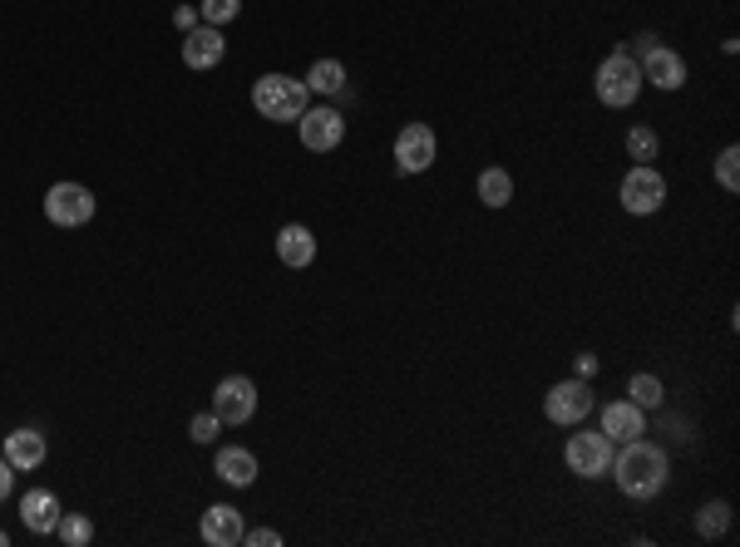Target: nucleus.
I'll return each instance as SVG.
<instances>
[{"mask_svg":"<svg viewBox=\"0 0 740 547\" xmlns=\"http://www.w3.org/2000/svg\"><path fill=\"white\" fill-rule=\"evenodd\" d=\"M608 478L622 488V498H632V504H652L671 478V454L662 449V444H652L647 435L628 439V444H618V454H612Z\"/></svg>","mask_w":740,"mask_h":547,"instance_id":"1","label":"nucleus"},{"mask_svg":"<svg viewBox=\"0 0 740 547\" xmlns=\"http://www.w3.org/2000/svg\"><path fill=\"white\" fill-rule=\"evenodd\" d=\"M592 89H598V105H608V109H632L637 99H642L647 79H642V64H637L632 44H618V50L598 64Z\"/></svg>","mask_w":740,"mask_h":547,"instance_id":"2","label":"nucleus"},{"mask_svg":"<svg viewBox=\"0 0 740 547\" xmlns=\"http://www.w3.org/2000/svg\"><path fill=\"white\" fill-rule=\"evenodd\" d=\"M312 105V89L292 74H262L253 84V109L272 123H296Z\"/></svg>","mask_w":740,"mask_h":547,"instance_id":"3","label":"nucleus"},{"mask_svg":"<svg viewBox=\"0 0 740 547\" xmlns=\"http://www.w3.org/2000/svg\"><path fill=\"white\" fill-rule=\"evenodd\" d=\"M573 429H578V435H568V444H563L568 474H578V478H608L618 444L602 435V429H583V425H573Z\"/></svg>","mask_w":740,"mask_h":547,"instance_id":"4","label":"nucleus"},{"mask_svg":"<svg viewBox=\"0 0 740 547\" xmlns=\"http://www.w3.org/2000/svg\"><path fill=\"white\" fill-rule=\"evenodd\" d=\"M618 202H622V212H632V218H652V212L667 208V178L657 173L652 163H632L628 178H622V188H618Z\"/></svg>","mask_w":740,"mask_h":547,"instance_id":"5","label":"nucleus"},{"mask_svg":"<svg viewBox=\"0 0 740 547\" xmlns=\"http://www.w3.org/2000/svg\"><path fill=\"white\" fill-rule=\"evenodd\" d=\"M440 158V139L430 123L410 119L401 133H395V173L401 178H415V173H430Z\"/></svg>","mask_w":740,"mask_h":547,"instance_id":"6","label":"nucleus"},{"mask_svg":"<svg viewBox=\"0 0 740 547\" xmlns=\"http://www.w3.org/2000/svg\"><path fill=\"white\" fill-rule=\"evenodd\" d=\"M592 405H598V395H592V380H558L549 395H543V415L553 419V425H563V429H573V425H583V419L592 415Z\"/></svg>","mask_w":740,"mask_h":547,"instance_id":"7","label":"nucleus"},{"mask_svg":"<svg viewBox=\"0 0 740 547\" xmlns=\"http://www.w3.org/2000/svg\"><path fill=\"white\" fill-rule=\"evenodd\" d=\"M45 218L55 227H85L95 218V192H89L85 182H55V188L45 192Z\"/></svg>","mask_w":740,"mask_h":547,"instance_id":"8","label":"nucleus"},{"mask_svg":"<svg viewBox=\"0 0 740 547\" xmlns=\"http://www.w3.org/2000/svg\"><path fill=\"white\" fill-rule=\"evenodd\" d=\"M296 133H302V148H312V153H332L346 139V119H341V109L332 105H306V113L296 119Z\"/></svg>","mask_w":740,"mask_h":547,"instance_id":"9","label":"nucleus"},{"mask_svg":"<svg viewBox=\"0 0 740 547\" xmlns=\"http://www.w3.org/2000/svg\"><path fill=\"white\" fill-rule=\"evenodd\" d=\"M213 415H218L223 425H247V419L257 415V385L247 380V375L218 380V390H213Z\"/></svg>","mask_w":740,"mask_h":547,"instance_id":"10","label":"nucleus"},{"mask_svg":"<svg viewBox=\"0 0 740 547\" xmlns=\"http://www.w3.org/2000/svg\"><path fill=\"white\" fill-rule=\"evenodd\" d=\"M642 79L657 89H667V95H677V89H687V60H681L671 44H652V50H642Z\"/></svg>","mask_w":740,"mask_h":547,"instance_id":"11","label":"nucleus"},{"mask_svg":"<svg viewBox=\"0 0 740 547\" xmlns=\"http://www.w3.org/2000/svg\"><path fill=\"white\" fill-rule=\"evenodd\" d=\"M598 429H602V435H608L612 444L642 439V435H647V409H642V405H632V400H612V405H602Z\"/></svg>","mask_w":740,"mask_h":547,"instance_id":"12","label":"nucleus"},{"mask_svg":"<svg viewBox=\"0 0 740 547\" xmlns=\"http://www.w3.org/2000/svg\"><path fill=\"white\" fill-rule=\"evenodd\" d=\"M227 54V40L218 26H193L184 36V64L188 70H218Z\"/></svg>","mask_w":740,"mask_h":547,"instance_id":"13","label":"nucleus"},{"mask_svg":"<svg viewBox=\"0 0 740 547\" xmlns=\"http://www.w3.org/2000/svg\"><path fill=\"white\" fill-rule=\"evenodd\" d=\"M198 533H203V543H208V547H237V543H243V533H247V523H243V513H237L233 504H213L208 513H203Z\"/></svg>","mask_w":740,"mask_h":547,"instance_id":"14","label":"nucleus"},{"mask_svg":"<svg viewBox=\"0 0 740 547\" xmlns=\"http://www.w3.org/2000/svg\"><path fill=\"white\" fill-rule=\"evenodd\" d=\"M60 498L50 494V488H30L26 498H20V523H26L36 538H45V533H55L60 528Z\"/></svg>","mask_w":740,"mask_h":547,"instance_id":"15","label":"nucleus"},{"mask_svg":"<svg viewBox=\"0 0 740 547\" xmlns=\"http://www.w3.org/2000/svg\"><path fill=\"white\" fill-rule=\"evenodd\" d=\"M277 261H282V267H292V271L312 267V261H316V232H312V227H302V222L282 227V232H277Z\"/></svg>","mask_w":740,"mask_h":547,"instance_id":"16","label":"nucleus"},{"mask_svg":"<svg viewBox=\"0 0 740 547\" xmlns=\"http://www.w3.org/2000/svg\"><path fill=\"white\" fill-rule=\"evenodd\" d=\"M45 454H50V444H45L40 429H10L6 435V459L16 474H30L45 464Z\"/></svg>","mask_w":740,"mask_h":547,"instance_id":"17","label":"nucleus"},{"mask_svg":"<svg viewBox=\"0 0 740 547\" xmlns=\"http://www.w3.org/2000/svg\"><path fill=\"white\" fill-rule=\"evenodd\" d=\"M213 469L227 488H253L257 484V454L253 449H237V444H227L218 449V459H213Z\"/></svg>","mask_w":740,"mask_h":547,"instance_id":"18","label":"nucleus"},{"mask_svg":"<svg viewBox=\"0 0 740 547\" xmlns=\"http://www.w3.org/2000/svg\"><path fill=\"white\" fill-rule=\"evenodd\" d=\"M312 95H326V99H346L351 95V84H346V64L341 60H316L312 70H306V79H302Z\"/></svg>","mask_w":740,"mask_h":547,"instance_id":"19","label":"nucleus"},{"mask_svg":"<svg viewBox=\"0 0 740 547\" xmlns=\"http://www.w3.org/2000/svg\"><path fill=\"white\" fill-rule=\"evenodd\" d=\"M480 202L484 208H509V202H514V173H509V168H484L480 173Z\"/></svg>","mask_w":740,"mask_h":547,"instance_id":"20","label":"nucleus"},{"mask_svg":"<svg viewBox=\"0 0 740 547\" xmlns=\"http://www.w3.org/2000/svg\"><path fill=\"white\" fill-rule=\"evenodd\" d=\"M697 533H701L706 543L726 538V533H731V504H726V498H711V504H701V508H697Z\"/></svg>","mask_w":740,"mask_h":547,"instance_id":"21","label":"nucleus"},{"mask_svg":"<svg viewBox=\"0 0 740 547\" xmlns=\"http://www.w3.org/2000/svg\"><path fill=\"white\" fill-rule=\"evenodd\" d=\"M628 400H632V405H642V409H662V400H667V385L657 380L652 370H637L632 380H628Z\"/></svg>","mask_w":740,"mask_h":547,"instance_id":"22","label":"nucleus"},{"mask_svg":"<svg viewBox=\"0 0 740 547\" xmlns=\"http://www.w3.org/2000/svg\"><path fill=\"white\" fill-rule=\"evenodd\" d=\"M55 533H60L65 547H89V543H95V523H89L85 513H60V528H55Z\"/></svg>","mask_w":740,"mask_h":547,"instance_id":"23","label":"nucleus"},{"mask_svg":"<svg viewBox=\"0 0 740 547\" xmlns=\"http://www.w3.org/2000/svg\"><path fill=\"white\" fill-rule=\"evenodd\" d=\"M657 153H662V139H657V129H647V123L628 129V158H632V163H652Z\"/></svg>","mask_w":740,"mask_h":547,"instance_id":"24","label":"nucleus"},{"mask_svg":"<svg viewBox=\"0 0 740 547\" xmlns=\"http://www.w3.org/2000/svg\"><path fill=\"white\" fill-rule=\"evenodd\" d=\"M243 16V0H198V20L203 26H233V20Z\"/></svg>","mask_w":740,"mask_h":547,"instance_id":"25","label":"nucleus"},{"mask_svg":"<svg viewBox=\"0 0 740 547\" xmlns=\"http://www.w3.org/2000/svg\"><path fill=\"white\" fill-rule=\"evenodd\" d=\"M716 182H721L726 192L740 188V148H736V143H726L721 158H716Z\"/></svg>","mask_w":740,"mask_h":547,"instance_id":"26","label":"nucleus"},{"mask_svg":"<svg viewBox=\"0 0 740 547\" xmlns=\"http://www.w3.org/2000/svg\"><path fill=\"white\" fill-rule=\"evenodd\" d=\"M218 429H223V419L213 415V409H203V415H193L188 439H193V444H213V439H218Z\"/></svg>","mask_w":740,"mask_h":547,"instance_id":"27","label":"nucleus"},{"mask_svg":"<svg viewBox=\"0 0 740 547\" xmlns=\"http://www.w3.org/2000/svg\"><path fill=\"white\" fill-rule=\"evenodd\" d=\"M243 543H247V547H282V533H277V528H247Z\"/></svg>","mask_w":740,"mask_h":547,"instance_id":"28","label":"nucleus"},{"mask_svg":"<svg viewBox=\"0 0 740 547\" xmlns=\"http://www.w3.org/2000/svg\"><path fill=\"white\" fill-rule=\"evenodd\" d=\"M598 356H592V350H583V356H573V375H578V380H592V375H598Z\"/></svg>","mask_w":740,"mask_h":547,"instance_id":"29","label":"nucleus"},{"mask_svg":"<svg viewBox=\"0 0 740 547\" xmlns=\"http://www.w3.org/2000/svg\"><path fill=\"white\" fill-rule=\"evenodd\" d=\"M10 494H16V469H10V459L0 454V504H6Z\"/></svg>","mask_w":740,"mask_h":547,"instance_id":"30","label":"nucleus"},{"mask_svg":"<svg viewBox=\"0 0 740 547\" xmlns=\"http://www.w3.org/2000/svg\"><path fill=\"white\" fill-rule=\"evenodd\" d=\"M174 26H178V30H184V36H188V30L198 26V10H193V6H178V10H174Z\"/></svg>","mask_w":740,"mask_h":547,"instance_id":"31","label":"nucleus"},{"mask_svg":"<svg viewBox=\"0 0 740 547\" xmlns=\"http://www.w3.org/2000/svg\"><path fill=\"white\" fill-rule=\"evenodd\" d=\"M6 543H10V538H6V528H0V547H6Z\"/></svg>","mask_w":740,"mask_h":547,"instance_id":"32","label":"nucleus"}]
</instances>
